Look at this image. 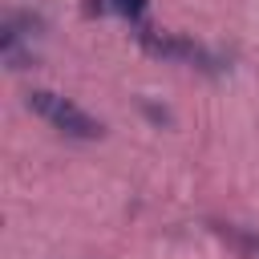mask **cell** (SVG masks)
Masks as SVG:
<instances>
[{"mask_svg": "<svg viewBox=\"0 0 259 259\" xmlns=\"http://www.w3.org/2000/svg\"><path fill=\"white\" fill-rule=\"evenodd\" d=\"M24 105H28V109H32L40 121H49L53 130H61L65 138L93 142V138H101V134H105V125H101L93 113H85L77 101L61 97V93H53V89H28Z\"/></svg>", "mask_w": 259, "mask_h": 259, "instance_id": "6da1fadb", "label": "cell"}, {"mask_svg": "<svg viewBox=\"0 0 259 259\" xmlns=\"http://www.w3.org/2000/svg\"><path fill=\"white\" fill-rule=\"evenodd\" d=\"M109 8L117 12V16H125L130 24H146V12H150V0H109Z\"/></svg>", "mask_w": 259, "mask_h": 259, "instance_id": "3957f363", "label": "cell"}, {"mask_svg": "<svg viewBox=\"0 0 259 259\" xmlns=\"http://www.w3.org/2000/svg\"><path fill=\"white\" fill-rule=\"evenodd\" d=\"M138 40L150 57H162V61H178V65H194V69H219L214 53L202 49L198 40L182 36V32H162V28H138Z\"/></svg>", "mask_w": 259, "mask_h": 259, "instance_id": "7a4b0ae2", "label": "cell"}]
</instances>
